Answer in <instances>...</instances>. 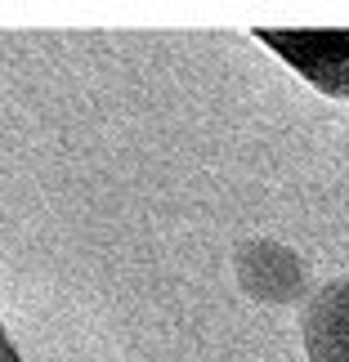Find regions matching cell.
Wrapping results in <instances>:
<instances>
[{
	"mask_svg": "<svg viewBox=\"0 0 349 362\" xmlns=\"http://www.w3.org/2000/svg\"><path fill=\"white\" fill-rule=\"evenodd\" d=\"M256 40L318 94L349 103V27H256Z\"/></svg>",
	"mask_w": 349,
	"mask_h": 362,
	"instance_id": "1",
	"label": "cell"
},
{
	"mask_svg": "<svg viewBox=\"0 0 349 362\" xmlns=\"http://www.w3.org/2000/svg\"><path fill=\"white\" fill-rule=\"evenodd\" d=\"M0 362H23L18 349H13V340H9V331H5V322H0Z\"/></svg>",
	"mask_w": 349,
	"mask_h": 362,
	"instance_id": "4",
	"label": "cell"
},
{
	"mask_svg": "<svg viewBox=\"0 0 349 362\" xmlns=\"http://www.w3.org/2000/svg\"><path fill=\"white\" fill-rule=\"evenodd\" d=\"M300 336L309 362H349V273L314 291L300 317Z\"/></svg>",
	"mask_w": 349,
	"mask_h": 362,
	"instance_id": "3",
	"label": "cell"
},
{
	"mask_svg": "<svg viewBox=\"0 0 349 362\" xmlns=\"http://www.w3.org/2000/svg\"><path fill=\"white\" fill-rule=\"evenodd\" d=\"M233 264L242 291L260 304H291L304 296V259L273 238H246Z\"/></svg>",
	"mask_w": 349,
	"mask_h": 362,
	"instance_id": "2",
	"label": "cell"
}]
</instances>
